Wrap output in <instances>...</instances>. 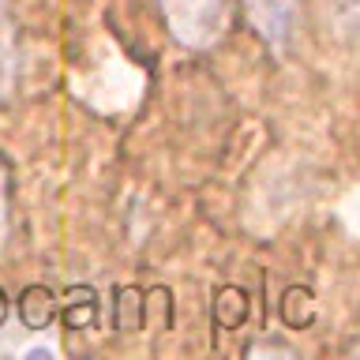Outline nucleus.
I'll list each match as a JSON object with an SVG mask.
<instances>
[{"label": "nucleus", "instance_id": "obj_5", "mask_svg": "<svg viewBox=\"0 0 360 360\" xmlns=\"http://www.w3.org/2000/svg\"><path fill=\"white\" fill-rule=\"evenodd\" d=\"M60 319L72 326V330H90V326H94V319H98V300H94V292L83 289V285L68 289L64 308H60Z\"/></svg>", "mask_w": 360, "mask_h": 360}, {"label": "nucleus", "instance_id": "obj_7", "mask_svg": "<svg viewBox=\"0 0 360 360\" xmlns=\"http://www.w3.org/2000/svg\"><path fill=\"white\" fill-rule=\"evenodd\" d=\"M214 311H218V323H221V326H240L244 315H248V297H244V289L225 285V289L218 292V300H214Z\"/></svg>", "mask_w": 360, "mask_h": 360}, {"label": "nucleus", "instance_id": "obj_10", "mask_svg": "<svg viewBox=\"0 0 360 360\" xmlns=\"http://www.w3.org/2000/svg\"><path fill=\"white\" fill-rule=\"evenodd\" d=\"M4 315H8V300H4V292H0V323H4Z\"/></svg>", "mask_w": 360, "mask_h": 360}, {"label": "nucleus", "instance_id": "obj_8", "mask_svg": "<svg viewBox=\"0 0 360 360\" xmlns=\"http://www.w3.org/2000/svg\"><path fill=\"white\" fill-rule=\"evenodd\" d=\"M11 79H15V45H11L8 19H4V11H0V94L11 90Z\"/></svg>", "mask_w": 360, "mask_h": 360}, {"label": "nucleus", "instance_id": "obj_3", "mask_svg": "<svg viewBox=\"0 0 360 360\" xmlns=\"http://www.w3.org/2000/svg\"><path fill=\"white\" fill-rule=\"evenodd\" d=\"M53 315H56V300H53L49 289H45V285L22 289V297H19V319H22V326H30V330H45V326L53 323Z\"/></svg>", "mask_w": 360, "mask_h": 360}, {"label": "nucleus", "instance_id": "obj_1", "mask_svg": "<svg viewBox=\"0 0 360 360\" xmlns=\"http://www.w3.org/2000/svg\"><path fill=\"white\" fill-rule=\"evenodd\" d=\"M162 11L180 45L207 49L221 38L229 0H162Z\"/></svg>", "mask_w": 360, "mask_h": 360}, {"label": "nucleus", "instance_id": "obj_6", "mask_svg": "<svg viewBox=\"0 0 360 360\" xmlns=\"http://www.w3.org/2000/svg\"><path fill=\"white\" fill-rule=\"evenodd\" d=\"M281 319H285L292 330H300V326H308L315 319V300L308 289H289L285 297H281Z\"/></svg>", "mask_w": 360, "mask_h": 360}, {"label": "nucleus", "instance_id": "obj_9", "mask_svg": "<svg viewBox=\"0 0 360 360\" xmlns=\"http://www.w3.org/2000/svg\"><path fill=\"white\" fill-rule=\"evenodd\" d=\"M19 356L22 360H56L60 356V345L56 342H30V345L19 349Z\"/></svg>", "mask_w": 360, "mask_h": 360}, {"label": "nucleus", "instance_id": "obj_4", "mask_svg": "<svg viewBox=\"0 0 360 360\" xmlns=\"http://www.w3.org/2000/svg\"><path fill=\"white\" fill-rule=\"evenodd\" d=\"M112 326L120 334H135L143 326V289L139 285H124L112 297Z\"/></svg>", "mask_w": 360, "mask_h": 360}, {"label": "nucleus", "instance_id": "obj_2", "mask_svg": "<svg viewBox=\"0 0 360 360\" xmlns=\"http://www.w3.org/2000/svg\"><path fill=\"white\" fill-rule=\"evenodd\" d=\"M244 11L270 49L281 53L289 45L297 30V0H244Z\"/></svg>", "mask_w": 360, "mask_h": 360}]
</instances>
